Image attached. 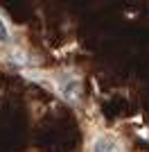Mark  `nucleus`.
Returning a JSON list of instances; mask_svg holds the SVG:
<instances>
[{"label":"nucleus","instance_id":"nucleus-1","mask_svg":"<svg viewBox=\"0 0 149 152\" xmlns=\"http://www.w3.org/2000/svg\"><path fill=\"white\" fill-rule=\"evenodd\" d=\"M7 39H9V32H7L5 23H2V20H0V43H5Z\"/></svg>","mask_w":149,"mask_h":152}]
</instances>
